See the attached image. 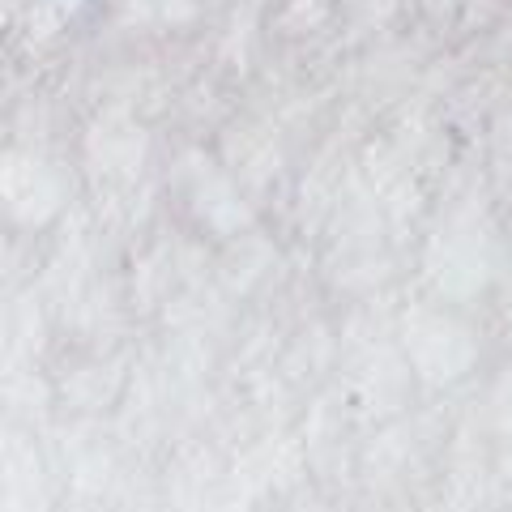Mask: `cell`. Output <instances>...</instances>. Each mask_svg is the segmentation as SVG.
Here are the masks:
<instances>
[{
	"label": "cell",
	"instance_id": "1",
	"mask_svg": "<svg viewBox=\"0 0 512 512\" xmlns=\"http://www.w3.org/2000/svg\"><path fill=\"white\" fill-rule=\"evenodd\" d=\"M325 13H329V0H291V5H286L282 26L308 30V26H316V22H325Z\"/></svg>",
	"mask_w": 512,
	"mask_h": 512
},
{
	"label": "cell",
	"instance_id": "2",
	"mask_svg": "<svg viewBox=\"0 0 512 512\" xmlns=\"http://www.w3.org/2000/svg\"><path fill=\"white\" fill-rule=\"evenodd\" d=\"M52 5H60V9H73V5H77V0H52Z\"/></svg>",
	"mask_w": 512,
	"mask_h": 512
}]
</instances>
